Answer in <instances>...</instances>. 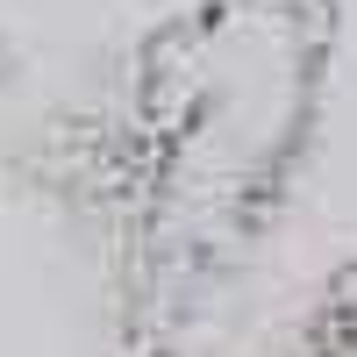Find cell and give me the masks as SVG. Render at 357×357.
Instances as JSON below:
<instances>
[{"mask_svg": "<svg viewBox=\"0 0 357 357\" xmlns=\"http://www.w3.org/2000/svg\"><path fill=\"white\" fill-rule=\"evenodd\" d=\"M151 357H178V350H151Z\"/></svg>", "mask_w": 357, "mask_h": 357, "instance_id": "cell-1", "label": "cell"}]
</instances>
